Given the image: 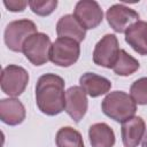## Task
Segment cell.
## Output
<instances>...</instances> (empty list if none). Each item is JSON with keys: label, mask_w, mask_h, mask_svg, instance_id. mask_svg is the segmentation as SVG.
I'll use <instances>...</instances> for the list:
<instances>
[{"label": "cell", "mask_w": 147, "mask_h": 147, "mask_svg": "<svg viewBox=\"0 0 147 147\" xmlns=\"http://www.w3.org/2000/svg\"><path fill=\"white\" fill-rule=\"evenodd\" d=\"M118 40L115 34H106L98 41L93 52V61L95 64L105 67V68H113L115 64L118 53Z\"/></svg>", "instance_id": "7"}, {"label": "cell", "mask_w": 147, "mask_h": 147, "mask_svg": "<svg viewBox=\"0 0 147 147\" xmlns=\"http://www.w3.org/2000/svg\"><path fill=\"white\" fill-rule=\"evenodd\" d=\"M37 33L36 24L30 20H18L10 22L5 30V42L13 52H22L23 44L32 34Z\"/></svg>", "instance_id": "3"}, {"label": "cell", "mask_w": 147, "mask_h": 147, "mask_svg": "<svg viewBox=\"0 0 147 147\" xmlns=\"http://www.w3.org/2000/svg\"><path fill=\"white\" fill-rule=\"evenodd\" d=\"M57 147H85L82 134L71 126L61 127L55 137Z\"/></svg>", "instance_id": "18"}, {"label": "cell", "mask_w": 147, "mask_h": 147, "mask_svg": "<svg viewBox=\"0 0 147 147\" xmlns=\"http://www.w3.org/2000/svg\"><path fill=\"white\" fill-rule=\"evenodd\" d=\"M29 6L31 10L39 16H47L54 11L57 6L56 0H47V1H29Z\"/></svg>", "instance_id": "20"}, {"label": "cell", "mask_w": 147, "mask_h": 147, "mask_svg": "<svg viewBox=\"0 0 147 147\" xmlns=\"http://www.w3.org/2000/svg\"><path fill=\"white\" fill-rule=\"evenodd\" d=\"M87 98L85 91L80 86H72L65 92V108L67 114L75 121L79 122L87 110Z\"/></svg>", "instance_id": "10"}, {"label": "cell", "mask_w": 147, "mask_h": 147, "mask_svg": "<svg viewBox=\"0 0 147 147\" xmlns=\"http://www.w3.org/2000/svg\"><path fill=\"white\" fill-rule=\"evenodd\" d=\"M125 41L140 55H147V22L133 23L125 31Z\"/></svg>", "instance_id": "13"}, {"label": "cell", "mask_w": 147, "mask_h": 147, "mask_svg": "<svg viewBox=\"0 0 147 147\" xmlns=\"http://www.w3.org/2000/svg\"><path fill=\"white\" fill-rule=\"evenodd\" d=\"M101 108L106 116L123 123L133 117L137 110V105L131 95L122 91H115L106 95L101 103Z\"/></svg>", "instance_id": "2"}, {"label": "cell", "mask_w": 147, "mask_h": 147, "mask_svg": "<svg viewBox=\"0 0 147 147\" xmlns=\"http://www.w3.org/2000/svg\"><path fill=\"white\" fill-rule=\"evenodd\" d=\"M51 47L49 37L45 33L37 32L25 40L22 52L33 65H42L49 60Z\"/></svg>", "instance_id": "4"}, {"label": "cell", "mask_w": 147, "mask_h": 147, "mask_svg": "<svg viewBox=\"0 0 147 147\" xmlns=\"http://www.w3.org/2000/svg\"><path fill=\"white\" fill-rule=\"evenodd\" d=\"M36 102L39 110L48 116H54L65 108L64 80L54 74L42 75L36 85Z\"/></svg>", "instance_id": "1"}, {"label": "cell", "mask_w": 147, "mask_h": 147, "mask_svg": "<svg viewBox=\"0 0 147 147\" xmlns=\"http://www.w3.org/2000/svg\"><path fill=\"white\" fill-rule=\"evenodd\" d=\"M25 118V108L17 99H2L0 101V119L8 125H18Z\"/></svg>", "instance_id": "12"}, {"label": "cell", "mask_w": 147, "mask_h": 147, "mask_svg": "<svg viewBox=\"0 0 147 147\" xmlns=\"http://www.w3.org/2000/svg\"><path fill=\"white\" fill-rule=\"evenodd\" d=\"M141 147H147V132H146V134L144 136V139H142V144H141Z\"/></svg>", "instance_id": "22"}, {"label": "cell", "mask_w": 147, "mask_h": 147, "mask_svg": "<svg viewBox=\"0 0 147 147\" xmlns=\"http://www.w3.org/2000/svg\"><path fill=\"white\" fill-rule=\"evenodd\" d=\"M79 84L80 87L85 91V93L92 98L106 94L107 92H109L111 87V83L109 79L93 72H86L83 76H80Z\"/></svg>", "instance_id": "15"}, {"label": "cell", "mask_w": 147, "mask_h": 147, "mask_svg": "<svg viewBox=\"0 0 147 147\" xmlns=\"http://www.w3.org/2000/svg\"><path fill=\"white\" fill-rule=\"evenodd\" d=\"M29 82L28 71L15 64H9L1 72V90L9 96L21 95Z\"/></svg>", "instance_id": "6"}, {"label": "cell", "mask_w": 147, "mask_h": 147, "mask_svg": "<svg viewBox=\"0 0 147 147\" xmlns=\"http://www.w3.org/2000/svg\"><path fill=\"white\" fill-rule=\"evenodd\" d=\"M74 16L85 30H90L96 28L102 22L103 13L96 1L82 0L76 5Z\"/></svg>", "instance_id": "9"}, {"label": "cell", "mask_w": 147, "mask_h": 147, "mask_svg": "<svg viewBox=\"0 0 147 147\" xmlns=\"http://www.w3.org/2000/svg\"><path fill=\"white\" fill-rule=\"evenodd\" d=\"M79 42L70 38H57L51 47L49 60L59 67H70L79 57Z\"/></svg>", "instance_id": "5"}, {"label": "cell", "mask_w": 147, "mask_h": 147, "mask_svg": "<svg viewBox=\"0 0 147 147\" xmlns=\"http://www.w3.org/2000/svg\"><path fill=\"white\" fill-rule=\"evenodd\" d=\"M122 140L125 147H138L146 132V124L139 116H133L122 123Z\"/></svg>", "instance_id": "11"}, {"label": "cell", "mask_w": 147, "mask_h": 147, "mask_svg": "<svg viewBox=\"0 0 147 147\" xmlns=\"http://www.w3.org/2000/svg\"><path fill=\"white\" fill-rule=\"evenodd\" d=\"M56 32L59 38H70L78 42L83 41L86 36V30L76 20L74 15L62 16L56 24Z\"/></svg>", "instance_id": "14"}, {"label": "cell", "mask_w": 147, "mask_h": 147, "mask_svg": "<svg viewBox=\"0 0 147 147\" xmlns=\"http://www.w3.org/2000/svg\"><path fill=\"white\" fill-rule=\"evenodd\" d=\"M130 95L138 105H147V77L133 82L130 88Z\"/></svg>", "instance_id": "19"}, {"label": "cell", "mask_w": 147, "mask_h": 147, "mask_svg": "<svg viewBox=\"0 0 147 147\" xmlns=\"http://www.w3.org/2000/svg\"><path fill=\"white\" fill-rule=\"evenodd\" d=\"M88 138L92 147H113L115 134L113 129L106 123H95L88 129Z\"/></svg>", "instance_id": "16"}, {"label": "cell", "mask_w": 147, "mask_h": 147, "mask_svg": "<svg viewBox=\"0 0 147 147\" xmlns=\"http://www.w3.org/2000/svg\"><path fill=\"white\" fill-rule=\"evenodd\" d=\"M139 67H140L139 62L133 56H131L126 51L121 49L117 60L111 69L118 76H130L134 74L139 69Z\"/></svg>", "instance_id": "17"}, {"label": "cell", "mask_w": 147, "mask_h": 147, "mask_svg": "<svg viewBox=\"0 0 147 147\" xmlns=\"http://www.w3.org/2000/svg\"><path fill=\"white\" fill-rule=\"evenodd\" d=\"M3 5L7 7L8 10L10 11H22L29 5L28 1H21V0H14V1H3Z\"/></svg>", "instance_id": "21"}, {"label": "cell", "mask_w": 147, "mask_h": 147, "mask_svg": "<svg viewBox=\"0 0 147 147\" xmlns=\"http://www.w3.org/2000/svg\"><path fill=\"white\" fill-rule=\"evenodd\" d=\"M106 18L110 28L118 33L125 32L133 23L139 21V14L121 3L113 5L106 13Z\"/></svg>", "instance_id": "8"}]
</instances>
